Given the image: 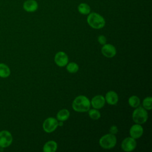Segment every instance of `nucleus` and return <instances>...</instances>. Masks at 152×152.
I'll list each match as a JSON object with an SVG mask.
<instances>
[{"label": "nucleus", "instance_id": "23", "mask_svg": "<svg viewBox=\"0 0 152 152\" xmlns=\"http://www.w3.org/2000/svg\"><path fill=\"white\" fill-rule=\"evenodd\" d=\"M109 132H110V134L115 135L118 132V127L116 125H112V126H110V128L109 129Z\"/></svg>", "mask_w": 152, "mask_h": 152}, {"label": "nucleus", "instance_id": "8", "mask_svg": "<svg viewBox=\"0 0 152 152\" xmlns=\"http://www.w3.org/2000/svg\"><path fill=\"white\" fill-rule=\"evenodd\" d=\"M54 61L55 64L60 66L63 67L66 65L68 62V55L62 51H59L57 52L54 58Z\"/></svg>", "mask_w": 152, "mask_h": 152}, {"label": "nucleus", "instance_id": "22", "mask_svg": "<svg viewBox=\"0 0 152 152\" xmlns=\"http://www.w3.org/2000/svg\"><path fill=\"white\" fill-rule=\"evenodd\" d=\"M97 40H98V42L100 44V45H104L106 43V38L103 35H100L98 36L97 37Z\"/></svg>", "mask_w": 152, "mask_h": 152}, {"label": "nucleus", "instance_id": "14", "mask_svg": "<svg viewBox=\"0 0 152 152\" xmlns=\"http://www.w3.org/2000/svg\"><path fill=\"white\" fill-rule=\"evenodd\" d=\"M58 148L57 142L53 140L47 141L43 145V151L44 152H55Z\"/></svg>", "mask_w": 152, "mask_h": 152}, {"label": "nucleus", "instance_id": "21", "mask_svg": "<svg viewBox=\"0 0 152 152\" xmlns=\"http://www.w3.org/2000/svg\"><path fill=\"white\" fill-rule=\"evenodd\" d=\"M152 98L150 96L145 97L142 101V106L147 110H150L152 108Z\"/></svg>", "mask_w": 152, "mask_h": 152}, {"label": "nucleus", "instance_id": "9", "mask_svg": "<svg viewBox=\"0 0 152 152\" xmlns=\"http://www.w3.org/2000/svg\"><path fill=\"white\" fill-rule=\"evenodd\" d=\"M102 54L106 58H111L114 57L116 54V49L115 47L109 43H106L103 45L101 49Z\"/></svg>", "mask_w": 152, "mask_h": 152}, {"label": "nucleus", "instance_id": "18", "mask_svg": "<svg viewBox=\"0 0 152 152\" xmlns=\"http://www.w3.org/2000/svg\"><path fill=\"white\" fill-rule=\"evenodd\" d=\"M128 104L132 107L136 108L140 104V99L137 96H131L128 99Z\"/></svg>", "mask_w": 152, "mask_h": 152}, {"label": "nucleus", "instance_id": "19", "mask_svg": "<svg viewBox=\"0 0 152 152\" xmlns=\"http://www.w3.org/2000/svg\"><path fill=\"white\" fill-rule=\"evenodd\" d=\"M79 69V66L75 62H72L66 64V70L69 73H76Z\"/></svg>", "mask_w": 152, "mask_h": 152}, {"label": "nucleus", "instance_id": "5", "mask_svg": "<svg viewBox=\"0 0 152 152\" xmlns=\"http://www.w3.org/2000/svg\"><path fill=\"white\" fill-rule=\"evenodd\" d=\"M13 138L11 133L7 130L0 131V148H5L9 147L12 142Z\"/></svg>", "mask_w": 152, "mask_h": 152}, {"label": "nucleus", "instance_id": "11", "mask_svg": "<svg viewBox=\"0 0 152 152\" xmlns=\"http://www.w3.org/2000/svg\"><path fill=\"white\" fill-rule=\"evenodd\" d=\"M143 128L140 124L133 125L129 129V134L131 137L134 139H138L140 138L143 134Z\"/></svg>", "mask_w": 152, "mask_h": 152}, {"label": "nucleus", "instance_id": "12", "mask_svg": "<svg viewBox=\"0 0 152 152\" xmlns=\"http://www.w3.org/2000/svg\"><path fill=\"white\" fill-rule=\"evenodd\" d=\"M24 11L28 12H33L38 8V3L36 0H26L23 5Z\"/></svg>", "mask_w": 152, "mask_h": 152}, {"label": "nucleus", "instance_id": "4", "mask_svg": "<svg viewBox=\"0 0 152 152\" xmlns=\"http://www.w3.org/2000/svg\"><path fill=\"white\" fill-rule=\"evenodd\" d=\"M99 144L104 149H111L116 144V137L110 133L105 134L100 138Z\"/></svg>", "mask_w": 152, "mask_h": 152}, {"label": "nucleus", "instance_id": "6", "mask_svg": "<svg viewBox=\"0 0 152 152\" xmlns=\"http://www.w3.org/2000/svg\"><path fill=\"white\" fill-rule=\"evenodd\" d=\"M58 126V121L53 117L46 118L43 123V129L47 133L53 132Z\"/></svg>", "mask_w": 152, "mask_h": 152}, {"label": "nucleus", "instance_id": "1", "mask_svg": "<svg viewBox=\"0 0 152 152\" xmlns=\"http://www.w3.org/2000/svg\"><path fill=\"white\" fill-rule=\"evenodd\" d=\"M90 101L86 96L80 95L74 99L72 107L77 112H86L90 109Z\"/></svg>", "mask_w": 152, "mask_h": 152}, {"label": "nucleus", "instance_id": "7", "mask_svg": "<svg viewBox=\"0 0 152 152\" xmlns=\"http://www.w3.org/2000/svg\"><path fill=\"white\" fill-rule=\"evenodd\" d=\"M137 147V142L135 139L131 137L125 138L121 143L122 149L126 152L133 151Z\"/></svg>", "mask_w": 152, "mask_h": 152}, {"label": "nucleus", "instance_id": "20", "mask_svg": "<svg viewBox=\"0 0 152 152\" xmlns=\"http://www.w3.org/2000/svg\"><path fill=\"white\" fill-rule=\"evenodd\" d=\"M88 116L89 117L93 119V120H97L99 119L100 116V112L96 109H89L88 110Z\"/></svg>", "mask_w": 152, "mask_h": 152}, {"label": "nucleus", "instance_id": "3", "mask_svg": "<svg viewBox=\"0 0 152 152\" xmlns=\"http://www.w3.org/2000/svg\"><path fill=\"white\" fill-rule=\"evenodd\" d=\"M133 121L138 124H143L148 119V112L143 107H137L133 111L132 115Z\"/></svg>", "mask_w": 152, "mask_h": 152}, {"label": "nucleus", "instance_id": "15", "mask_svg": "<svg viewBox=\"0 0 152 152\" xmlns=\"http://www.w3.org/2000/svg\"><path fill=\"white\" fill-rule=\"evenodd\" d=\"M11 74L10 67L5 64L0 63V77L5 78L8 77Z\"/></svg>", "mask_w": 152, "mask_h": 152}, {"label": "nucleus", "instance_id": "16", "mask_svg": "<svg viewBox=\"0 0 152 152\" xmlns=\"http://www.w3.org/2000/svg\"><path fill=\"white\" fill-rule=\"evenodd\" d=\"M69 115H70V113L69 110L66 109H63L60 110L58 112L56 115V119L58 121L64 122L66 121L69 118Z\"/></svg>", "mask_w": 152, "mask_h": 152}, {"label": "nucleus", "instance_id": "10", "mask_svg": "<svg viewBox=\"0 0 152 152\" xmlns=\"http://www.w3.org/2000/svg\"><path fill=\"white\" fill-rule=\"evenodd\" d=\"M105 102L106 101L104 96L102 95H96L91 99L90 104L93 108L100 109L104 106Z\"/></svg>", "mask_w": 152, "mask_h": 152}, {"label": "nucleus", "instance_id": "13", "mask_svg": "<svg viewBox=\"0 0 152 152\" xmlns=\"http://www.w3.org/2000/svg\"><path fill=\"white\" fill-rule=\"evenodd\" d=\"M105 101L110 105H115L119 100L118 94L112 90L109 91L105 95Z\"/></svg>", "mask_w": 152, "mask_h": 152}, {"label": "nucleus", "instance_id": "2", "mask_svg": "<svg viewBox=\"0 0 152 152\" xmlns=\"http://www.w3.org/2000/svg\"><path fill=\"white\" fill-rule=\"evenodd\" d=\"M88 24L94 29H100L104 27L106 21L104 18L97 12H90L87 18Z\"/></svg>", "mask_w": 152, "mask_h": 152}, {"label": "nucleus", "instance_id": "17", "mask_svg": "<svg viewBox=\"0 0 152 152\" xmlns=\"http://www.w3.org/2000/svg\"><path fill=\"white\" fill-rule=\"evenodd\" d=\"M77 8H78V12L83 15H87L91 11L90 7L87 4L84 3V2L80 4Z\"/></svg>", "mask_w": 152, "mask_h": 152}]
</instances>
